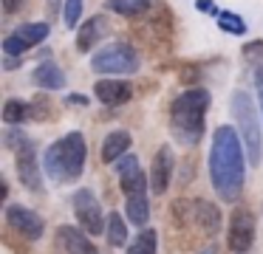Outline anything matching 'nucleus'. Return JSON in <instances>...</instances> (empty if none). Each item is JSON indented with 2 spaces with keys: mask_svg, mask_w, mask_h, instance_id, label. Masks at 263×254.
Returning <instances> with one entry per match:
<instances>
[{
  "mask_svg": "<svg viewBox=\"0 0 263 254\" xmlns=\"http://www.w3.org/2000/svg\"><path fill=\"white\" fill-rule=\"evenodd\" d=\"M210 181L212 189L221 201L235 203L243 195V181H246V150L240 141L238 130L221 124L212 133L210 144Z\"/></svg>",
  "mask_w": 263,
  "mask_h": 254,
  "instance_id": "nucleus-1",
  "label": "nucleus"
},
{
  "mask_svg": "<svg viewBox=\"0 0 263 254\" xmlns=\"http://www.w3.org/2000/svg\"><path fill=\"white\" fill-rule=\"evenodd\" d=\"M210 90L206 88H190L178 93L170 105V133L178 144L195 147L204 139L206 113H210Z\"/></svg>",
  "mask_w": 263,
  "mask_h": 254,
  "instance_id": "nucleus-2",
  "label": "nucleus"
},
{
  "mask_svg": "<svg viewBox=\"0 0 263 254\" xmlns=\"http://www.w3.org/2000/svg\"><path fill=\"white\" fill-rule=\"evenodd\" d=\"M85 158H88V147L82 133H68L63 139H57L54 144L46 147L43 155V172L54 181V184H74L85 169Z\"/></svg>",
  "mask_w": 263,
  "mask_h": 254,
  "instance_id": "nucleus-3",
  "label": "nucleus"
},
{
  "mask_svg": "<svg viewBox=\"0 0 263 254\" xmlns=\"http://www.w3.org/2000/svg\"><path fill=\"white\" fill-rule=\"evenodd\" d=\"M229 107H232L235 130H238L240 141H243L246 161H249V167H257L263 158V135H260V122H257L255 102L249 99L246 90H235L232 99H229Z\"/></svg>",
  "mask_w": 263,
  "mask_h": 254,
  "instance_id": "nucleus-4",
  "label": "nucleus"
},
{
  "mask_svg": "<svg viewBox=\"0 0 263 254\" xmlns=\"http://www.w3.org/2000/svg\"><path fill=\"white\" fill-rule=\"evenodd\" d=\"M173 218L181 223V229H190L198 240H212L221 229V212L215 203L201 198H178L173 203Z\"/></svg>",
  "mask_w": 263,
  "mask_h": 254,
  "instance_id": "nucleus-5",
  "label": "nucleus"
},
{
  "mask_svg": "<svg viewBox=\"0 0 263 254\" xmlns=\"http://www.w3.org/2000/svg\"><path fill=\"white\" fill-rule=\"evenodd\" d=\"M142 60L139 51L130 43H108L105 48H99L91 56V71L108 73V76H119V73H133L139 71Z\"/></svg>",
  "mask_w": 263,
  "mask_h": 254,
  "instance_id": "nucleus-6",
  "label": "nucleus"
},
{
  "mask_svg": "<svg viewBox=\"0 0 263 254\" xmlns=\"http://www.w3.org/2000/svg\"><path fill=\"white\" fill-rule=\"evenodd\" d=\"M227 246L232 254H246L255 246V214L249 206H235L229 214L227 229Z\"/></svg>",
  "mask_w": 263,
  "mask_h": 254,
  "instance_id": "nucleus-7",
  "label": "nucleus"
},
{
  "mask_svg": "<svg viewBox=\"0 0 263 254\" xmlns=\"http://www.w3.org/2000/svg\"><path fill=\"white\" fill-rule=\"evenodd\" d=\"M71 206H74V218H77V223L82 226L85 235H102V231L108 229L102 206H99L97 195H93L91 189H77L74 195H71Z\"/></svg>",
  "mask_w": 263,
  "mask_h": 254,
  "instance_id": "nucleus-8",
  "label": "nucleus"
},
{
  "mask_svg": "<svg viewBox=\"0 0 263 254\" xmlns=\"http://www.w3.org/2000/svg\"><path fill=\"white\" fill-rule=\"evenodd\" d=\"M6 223L12 226L23 240H29V243L40 240L43 231H46L43 218L34 212V209L23 206V203H12V206H6Z\"/></svg>",
  "mask_w": 263,
  "mask_h": 254,
  "instance_id": "nucleus-9",
  "label": "nucleus"
},
{
  "mask_svg": "<svg viewBox=\"0 0 263 254\" xmlns=\"http://www.w3.org/2000/svg\"><path fill=\"white\" fill-rule=\"evenodd\" d=\"M116 175H119V186L127 198L133 195H147V175L139 167V158L127 152L125 158L116 161Z\"/></svg>",
  "mask_w": 263,
  "mask_h": 254,
  "instance_id": "nucleus-10",
  "label": "nucleus"
},
{
  "mask_svg": "<svg viewBox=\"0 0 263 254\" xmlns=\"http://www.w3.org/2000/svg\"><path fill=\"white\" fill-rule=\"evenodd\" d=\"M43 167H40V155H37V147L26 144L23 150H17V178L26 189L31 192H43Z\"/></svg>",
  "mask_w": 263,
  "mask_h": 254,
  "instance_id": "nucleus-11",
  "label": "nucleus"
},
{
  "mask_svg": "<svg viewBox=\"0 0 263 254\" xmlns=\"http://www.w3.org/2000/svg\"><path fill=\"white\" fill-rule=\"evenodd\" d=\"M173 172H176V155H173L170 144H161L153 155V164H150V186H153L156 195H164L170 189Z\"/></svg>",
  "mask_w": 263,
  "mask_h": 254,
  "instance_id": "nucleus-12",
  "label": "nucleus"
},
{
  "mask_svg": "<svg viewBox=\"0 0 263 254\" xmlns=\"http://www.w3.org/2000/svg\"><path fill=\"white\" fill-rule=\"evenodd\" d=\"M93 93L102 105L108 107H119V105H127L133 99V85L125 82V79H99L93 85Z\"/></svg>",
  "mask_w": 263,
  "mask_h": 254,
  "instance_id": "nucleus-13",
  "label": "nucleus"
},
{
  "mask_svg": "<svg viewBox=\"0 0 263 254\" xmlns=\"http://www.w3.org/2000/svg\"><path fill=\"white\" fill-rule=\"evenodd\" d=\"M57 243L65 254H99L97 246L91 243V237L77 226H60L57 229Z\"/></svg>",
  "mask_w": 263,
  "mask_h": 254,
  "instance_id": "nucleus-14",
  "label": "nucleus"
},
{
  "mask_svg": "<svg viewBox=\"0 0 263 254\" xmlns=\"http://www.w3.org/2000/svg\"><path fill=\"white\" fill-rule=\"evenodd\" d=\"M31 82H34L37 88H46V90H60V88H65V73L57 62L43 56V62L31 71Z\"/></svg>",
  "mask_w": 263,
  "mask_h": 254,
  "instance_id": "nucleus-15",
  "label": "nucleus"
},
{
  "mask_svg": "<svg viewBox=\"0 0 263 254\" xmlns=\"http://www.w3.org/2000/svg\"><path fill=\"white\" fill-rule=\"evenodd\" d=\"M130 141L133 139H130L127 130H114V133H108L102 141V161L114 164V161H119V158H125L127 150H130Z\"/></svg>",
  "mask_w": 263,
  "mask_h": 254,
  "instance_id": "nucleus-16",
  "label": "nucleus"
},
{
  "mask_svg": "<svg viewBox=\"0 0 263 254\" xmlns=\"http://www.w3.org/2000/svg\"><path fill=\"white\" fill-rule=\"evenodd\" d=\"M159 6V0H108V9L122 17H144Z\"/></svg>",
  "mask_w": 263,
  "mask_h": 254,
  "instance_id": "nucleus-17",
  "label": "nucleus"
},
{
  "mask_svg": "<svg viewBox=\"0 0 263 254\" xmlns=\"http://www.w3.org/2000/svg\"><path fill=\"white\" fill-rule=\"evenodd\" d=\"M102 28H105V17L102 14L91 17V20L80 28V34H77V51H80V54H88V51H91V45L99 43Z\"/></svg>",
  "mask_w": 263,
  "mask_h": 254,
  "instance_id": "nucleus-18",
  "label": "nucleus"
},
{
  "mask_svg": "<svg viewBox=\"0 0 263 254\" xmlns=\"http://www.w3.org/2000/svg\"><path fill=\"white\" fill-rule=\"evenodd\" d=\"M26 119H34V107H31V102L6 99V105H3V124L14 127V124H23Z\"/></svg>",
  "mask_w": 263,
  "mask_h": 254,
  "instance_id": "nucleus-19",
  "label": "nucleus"
},
{
  "mask_svg": "<svg viewBox=\"0 0 263 254\" xmlns=\"http://www.w3.org/2000/svg\"><path fill=\"white\" fill-rule=\"evenodd\" d=\"M48 31H51L48 23H23V26H17L12 34L26 45V48H34V45H40L43 40L48 37Z\"/></svg>",
  "mask_w": 263,
  "mask_h": 254,
  "instance_id": "nucleus-20",
  "label": "nucleus"
},
{
  "mask_svg": "<svg viewBox=\"0 0 263 254\" xmlns=\"http://www.w3.org/2000/svg\"><path fill=\"white\" fill-rule=\"evenodd\" d=\"M125 218L130 220L133 226H147V220H150L147 195H133V198H127V203H125Z\"/></svg>",
  "mask_w": 263,
  "mask_h": 254,
  "instance_id": "nucleus-21",
  "label": "nucleus"
},
{
  "mask_svg": "<svg viewBox=\"0 0 263 254\" xmlns=\"http://www.w3.org/2000/svg\"><path fill=\"white\" fill-rule=\"evenodd\" d=\"M108 243L114 248H122V246H127V223H125V218H122L119 212H110L108 214Z\"/></svg>",
  "mask_w": 263,
  "mask_h": 254,
  "instance_id": "nucleus-22",
  "label": "nucleus"
},
{
  "mask_svg": "<svg viewBox=\"0 0 263 254\" xmlns=\"http://www.w3.org/2000/svg\"><path fill=\"white\" fill-rule=\"evenodd\" d=\"M156 248H159V235H156L153 229H144L142 235L127 246V254H156Z\"/></svg>",
  "mask_w": 263,
  "mask_h": 254,
  "instance_id": "nucleus-23",
  "label": "nucleus"
},
{
  "mask_svg": "<svg viewBox=\"0 0 263 254\" xmlns=\"http://www.w3.org/2000/svg\"><path fill=\"white\" fill-rule=\"evenodd\" d=\"M218 28L227 34H235V37H240V34H246V23L240 14H235V11H221V14L215 17Z\"/></svg>",
  "mask_w": 263,
  "mask_h": 254,
  "instance_id": "nucleus-24",
  "label": "nucleus"
},
{
  "mask_svg": "<svg viewBox=\"0 0 263 254\" xmlns=\"http://www.w3.org/2000/svg\"><path fill=\"white\" fill-rule=\"evenodd\" d=\"M82 9H85V0H65V3H63V23H65V28H77V26H80Z\"/></svg>",
  "mask_w": 263,
  "mask_h": 254,
  "instance_id": "nucleus-25",
  "label": "nucleus"
},
{
  "mask_svg": "<svg viewBox=\"0 0 263 254\" xmlns=\"http://www.w3.org/2000/svg\"><path fill=\"white\" fill-rule=\"evenodd\" d=\"M243 56H246V62L263 68V40H252V43H246L243 45Z\"/></svg>",
  "mask_w": 263,
  "mask_h": 254,
  "instance_id": "nucleus-26",
  "label": "nucleus"
},
{
  "mask_svg": "<svg viewBox=\"0 0 263 254\" xmlns=\"http://www.w3.org/2000/svg\"><path fill=\"white\" fill-rule=\"evenodd\" d=\"M26 144H29V139H26V133H20V130H6V147H9V150H14V152H17V150H23V147Z\"/></svg>",
  "mask_w": 263,
  "mask_h": 254,
  "instance_id": "nucleus-27",
  "label": "nucleus"
},
{
  "mask_svg": "<svg viewBox=\"0 0 263 254\" xmlns=\"http://www.w3.org/2000/svg\"><path fill=\"white\" fill-rule=\"evenodd\" d=\"M255 90H257V107H260V116H263V68L255 71Z\"/></svg>",
  "mask_w": 263,
  "mask_h": 254,
  "instance_id": "nucleus-28",
  "label": "nucleus"
},
{
  "mask_svg": "<svg viewBox=\"0 0 263 254\" xmlns=\"http://www.w3.org/2000/svg\"><path fill=\"white\" fill-rule=\"evenodd\" d=\"M195 9H198V11H206V14H212V17L221 14V9H218L212 0H195Z\"/></svg>",
  "mask_w": 263,
  "mask_h": 254,
  "instance_id": "nucleus-29",
  "label": "nucleus"
},
{
  "mask_svg": "<svg viewBox=\"0 0 263 254\" xmlns=\"http://www.w3.org/2000/svg\"><path fill=\"white\" fill-rule=\"evenodd\" d=\"M181 79H187V82H198V68L195 65H187V68H181V73H178Z\"/></svg>",
  "mask_w": 263,
  "mask_h": 254,
  "instance_id": "nucleus-30",
  "label": "nucleus"
},
{
  "mask_svg": "<svg viewBox=\"0 0 263 254\" xmlns=\"http://www.w3.org/2000/svg\"><path fill=\"white\" fill-rule=\"evenodd\" d=\"M65 105H88V96H82V93H68L65 96Z\"/></svg>",
  "mask_w": 263,
  "mask_h": 254,
  "instance_id": "nucleus-31",
  "label": "nucleus"
},
{
  "mask_svg": "<svg viewBox=\"0 0 263 254\" xmlns=\"http://www.w3.org/2000/svg\"><path fill=\"white\" fill-rule=\"evenodd\" d=\"M23 65V56H6V60H3V68H6V71H14V68H20Z\"/></svg>",
  "mask_w": 263,
  "mask_h": 254,
  "instance_id": "nucleus-32",
  "label": "nucleus"
},
{
  "mask_svg": "<svg viewBox=\"0 0 263 254\" xmlns=\"http://www.w3.org/2000/svg\"><path fill=\"white\" fill-rule=\"evenodd\" d=\"M20 6V0H3V9H6V14H14Z\"/></svg>",
  "mask_w": 263,
  "mask_h": 254,
  "instance_id": "nucleus-33",
  "label": "nucleus"
},
{
  "mask_svg": "<svg viewBox=\"0 0 263 254\" xmlns=\"http://www.w3.org/2000/svg\"><path fill=\"white\" fill-rule=\"evenodd\" d=\"M6 195H9V184L3 181V184H0V201H6Z\"/></svg>",
  "mask_w": 263,
  "mask_h": 254,
  "instance_id": "nucleus-34",
  "label": "nucleus"
}]
</instances>
